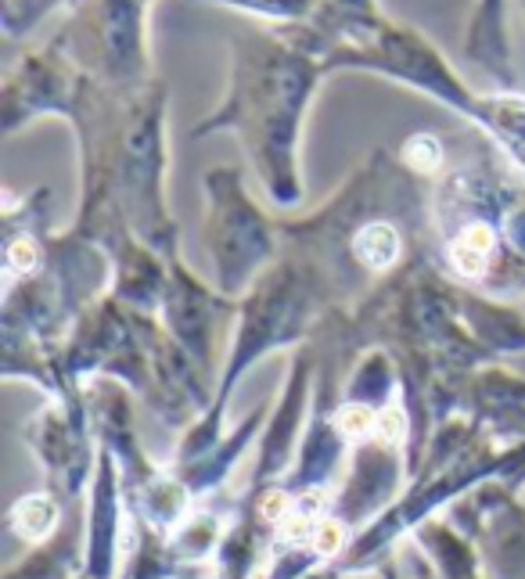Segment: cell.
Segmentation results:
<instances>
[{
    "mask_svg": "<svg viewBox=\"0 0 525 579\" xmlns=\"http://www.w3.org/2000/svg\"><path fill=\"white\" fill-rule=\"evenodd\" d=\"M220 4H234V8L256 11L267 18H288V22H299L317 8V0H220Z\"/></svg>",
    "mask_w": 525,
    "mask_h": 579,
    "instance_id": "cell-9",
    "label": "cell"
},
{
    "mask_svg": "<svg viewBox=\"0 0 525 579\" xmlns=\"http://www.w3.org/2000/svg\"><path fill=\"white\" fill-rule=\"evenodd\" d=\"M205 191H209L205 238H209V252L216 263V281H220L223 295L238 299L245 288L256 285L267 267L270 252H274V234L241 188L238 170L209 173Z\"/></svg>",
    "mask_w": 525,
    "mask_h": 579,
    "instance_id": "cell-2",
    "label": "cell"
},
{
    "mask_svg": "<svg viewBox=\"0 0 525 579\" xmlns=\"http://www.w3.org/2000/svg\"><path fill=\"white\" fill-rule=\"evenodd\" d=\"M468 54H472L479 65H486L493 76H500L504 83L511 80L508 36H504V0H479L472 36H468Z\"/></svg>",
    "mask_w": 525,
    "mask_h": 579,
    "instance_id": "cell-5",
    "label": "cell"
},
{
    "mask_svg": "<svg viewBox=\"0 0 525 579\" xmlns=\"http://www.w3.org/2000/svg\"><path fill=\"white\" fill-rule=\"evenodd\" d=\"M313 551L317 554H335L342 544V526L339 522H317V529H313Z\"/></svg>",
    "mask_w": 525,
    "mask_h": 579,
    "instance_id": "cell-10",
    "label": "cell"
},
{
    "mask_svg": "<svg viewBox=\"0 0 525 579\" xmlns=\"http://www.w3.org/2000/svg\"><path fill=\"white\" fill-rule=\"evenodd\" d=\"M76 33L87 44L90 58L105 65L108 76H141V0H87V8L76 18Z\"/></svg>",
    "mask_w": 525,
    "mask_h": 579,
    "instance_id": "cell-3",
    "label": "cell"
},
{
    "mask_svg": "<svg viewBox=\"0 0 525 579\" xmlns=\"http://www.w3.org/2000/svg\"><path fill=\"white\" fill-rule=\"evenodd\" d=\"M317 65L306 47H285L270 36H252L238 44L231 90L227 101L195 137L231 126L245 137L256 159L263 184L277 205H295L303 198L299 170H295V144L303 126L306 101L317 87Z\"/></svg>",
    "mask_w": 525,
    "mask_h": 579,
    "instance_id": "cell-1",
    "label": "cell"
},
{
    "mask_svg": "<svg viewBox=\"0 0 525 579\" xmlns=\"http://www.w3.org/2000/svg\"><path fill=\"white\" fill-rule=\"evenodd\" d=\"M403 162H407L414 173L428 177V173H436L439 166H443V144L432 134H414L403 144Z\"/></svg>",
    "mask_w": 525,
    "mask_h": 579,
    "instance_id": "cell-8",
    "label": "cell"
},
{
    "mask_svg": "<svg viewBox=\"0 0 525 579\" xmlns=\"http://www.w3.org/2000/svg\"><path fill=\"white\" fill-rule=\"evenodd\" d=\"M11 518H15V529L22 536L44 540V536L54 529V522H58V511H54L51 497H26V500H18V508L11 511Z\"/></svg>",
    "mask_w": 525,
    "mask_h": 579,
    "instance_id": "cell-7",
    "label": "cell"
},
{
    "mask_svg": "<svg viewBox=\"0 0 525 579\" xmlns=\"http://www.w3.org/2000/svg\"><path fill=\"white\" fill-rule=\"evenodd\" d=\"M349 256L367 274H385L396 270L403 259V234L389 220H367L349 234Z\"/></svg>",
    "mask_w": 525,
    "mask_h": 579,
    "instance_id": "cell-6",
    "label": "cell"
},
{
    "mask_svg": "<svg viewBox=\"0 0 525 579\" xmlns=\"http://www.w3.org/2000/svg\"><path fill=\"white\" fill-rule=\"evenodd\" d=\"M166 321H170V335L177 339L180 349H187V357L198 364H209L216 339V317H220L223 303L216 295H209L195 277L184 274V267H173L170 288H166Z\"/></svg>",
    "mask_w": 525,
    "mask_h": 579,
    "instance_id": "cell-4",
    "label": "cell"
}]
</instances>
